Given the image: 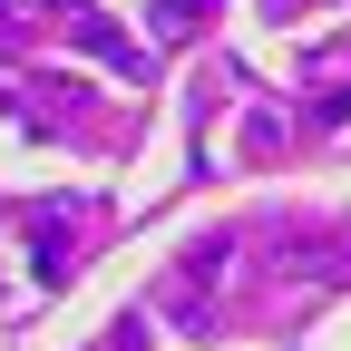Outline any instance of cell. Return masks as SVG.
<instances>
[{
	"label": "cell",
	"mask_w": 351,
	"mask_h": 351,
	"mask_svg": "<svg viewBox=\"0 0 351 351\" xmlns=\"http://www.w3.org/2000/svg\"><path fill=\"white\" fill-rule=\"evenodd\" d=\"M205 20H215V0H156V29L166 39H195Z\"/></svg>",
	"instance_id": "cell-1"
}]
</instances>
